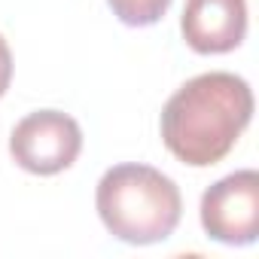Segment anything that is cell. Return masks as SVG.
Returning a JSON list of instances; mask_svg holds the SVG:
<instances>
[{
    "label": "cell",
    "instance_id": "obj_1",
    "mask_svg": "<svg viewBox=\"0 0 259 259\" xmlns=\"http://www.w3.org/2000/svg\"><path fill=\"white\" fill-rule=\"evenodd\" d=\"M253 119V89L244 76L210 70L183 82L162 110V141L189 168L223 162Z\"/></svg>",
    "mask_w": 259,
    "mask_h": 259
},
{
    "label": "cell",
    "instance_id": "obj_2",
    "mask_svg": "<svg viewBox=\"0 0 259 259\" xmlns=\"http://www.w3.org/2000/svg\"><path fill=\"white\" fill-rule=\"evenodd\" d=\"M95 207L113 238L135 247L168 241L183 217L177 183L159 168L138 162L104 171L95 189Z\"/></svg>",
    "mask_w": 259,
    "mask_h": 259
},
{
    "label": "cell",
    "instance_id": "obj_3",
    "mask_svg": "<svg viewBox=\"0 0 259 259\" xmlns=\"http://www.w3.org/2000/svg\"><path fill=\"white\" fill-rule=\"evenodd\" d=\"M82 153V128L70 113L37 110L28 113L10 135L13 162L37 177L67 171Z\"/></svg>",
    "mask_w": 259,
    "mask_h": 259
},
{
    "label": "cell",
    "instance_id": "obj_4",
    "mask_svg": "<svg viewBox=\"0 0 259 259\" xmlns=\"http://www.w3.org/2000/svg\"><path fill=\"white\" fill-rule=\"evenodd\" d=\"M201 229L229 247H247L259 238V174L253 168L235 171L204 189Z\"/></svg>",
    "mask_w": 259,
    "mask_h": 259
},
{
    "label": "cell",
    "instance_id": "obj_5",
    "mask_svg": "<svg viewBox=\"0 0 259 259\" xmlns=\"http://www.w3.org/2000/svg\"><path fill=\"white\" fill-rule=\"evenodd\" d=\"M180 34L198 55H223L247 37V0H186Z\"/></svg>",
    "mask_w": 259,
    "mask_h": 259
},
{
    "label": "cell",
    "instance_id": "obj_6",
    "mask_svg": "<svg viewBox=\"0 0 259 259\" xmlns=\"http://www.w3.org/2000/svg\"><path fill=\"white\" fill-rule=\"evenodd\" d=\"M113 16L128 25V28H150L156 22H162V16L168 13L171 0H107Z\"/></svg>",
    "mask_w": 259,
    "mask_h": 259
},
{
    "label": "cell",
    "instance_id": "obj_7",
    "mask_svg": "<svg viewBox=\"0 0 259 259\" xmlns=\"http://www.w3.org/2000/svg\"><path fill=\"white\" fill-rule=\"evenodd\" d=\"M13 82V52H10V43L4 40V34H0V98L7 95Z\"/></svg>",
    "mask_w": 259,
    "mask_h": 259
}]
</instances>
